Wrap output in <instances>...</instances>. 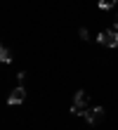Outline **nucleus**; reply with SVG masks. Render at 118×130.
Wrapping results in <instances>:
<instances>
[{"label": "nucleus", "instance_id": "f257e3e1", "mask_svg": "<svg viewBox=\"0 0 118 130\" xmlns=\"http://www.w3.org/2000/svg\"><path fill=\"white\" fill-rule=\"evenodd\" d=\"M88 102H90V97L85 95V90H78V92H76V99H73V106H71V113L83 116V113L88 111Z\"/></svg>", "mask_w": 118, "mask_h": 130}, {"label": "nucleus", "instance_id": "f03ea898", "mask_svg": "<svg viewBox=\"0 0 118 130\" xmlns=\"http://www.w3.org/2000/svg\"><path fill=\"white\" fill-rule=\"evenodd\" d=\"M97 40L102 45H106V47H118V31L116 28H109V31H102L97 36Z\"/></svg>", "mask_w": 118, "mask_h": 130}, {"label": "nucleus", "instance_id": "7ed1b4c3", "mask_svg": "<svg viewBox=\"0 0 118 130\" xmlns=\"http://www.w3.org/2000/svg\"><path fill=\"white\" fill-rule=\"evenodd\" d=\"M83 116H85V121H88L90 125H97V123H102V121H104V116H106V111H104V106H94V109H90V111H85Z\"/></svg>", "mask_w": 118, "mask_h": 130}, {"label": "nucleus", "instance_id": "20e7f679", "mask_svg": "<svg viewBox=\"0 0 118 130\" xmlns=\"http://www.w3.org/2000/svg\"><path fill=\"white\" fill-rule=\"evenodd\" d=\"M24 99H26V88H24V85H17L10 92V97H7V104H21Z\"/></svg>", "mask_w": 118, "mask_h": 130}, {"label": "nucleus", "instance_id": "39448f33", "mask_svg": "<svg viewBox=\"0 0 118 130\" xmlns=\"http://www.w3.org/2000/svg\"><path fill=\"white\" fill-rule=\"evenodd\" d=\"M0 62H5V64L12 62V52L7 50V47H0Z\"/></svg>", "mask_w": 118, "mask_h": 130}, {"label": "nucleus", "instance_id": "423d86ee", "mask_svg": "<svg viewBox=\"0 0 118 130\" xmlns=\"http://www.w3.org/2000/svg\"><path fill=\"white\" fill-rule=\"evenodd\" d=\"M99 7H102V10H113L116 0H99Z\"/></svg>", "mask_w": 118, "mask_h": 130}, {"label": "nucleus", "instance_id": "0eeeda50", "mask_svg": "<svg viewBox=\"0 0 118 130\" xmlns=\"http://www.w3.org/2000/svg\"><path fill=\"white\" fill-rule=\"evenodd\" d=\"M78 33H80V38H83V40H88V38H90V33H88V28H80V31H78Z\"/></svg>", "mask_w": 118, "mask_h": 130}, {"label": "nucleus", "instance_id": "6e6552de", "mask_svg": "<svg viewBox=\"0 0 118 130\" xmlns=\"http://www.w3.org/2000/svg\"><path fill=\"white\" fill-rule=\"evenodd\" d=\"M17 80H19V85H24V80H26V73H24V71L17 73Z\"/></svg>", "mask_w": 118, "mask_h": 130}, {"label": "nucleus", "instance_id": "1a4fd4ad", "mask_svg": "<svg viewBox=\"0 0 118 130\" xmlns=\"http://www.w3.org/2000/svg\"><path fill=\"white\" fill-rule=\"evenodd\" d=\"M113 28H116V31H118V21H116V26H113Z\"/></svg>", "mask_w": 118, "mask_h": 130}]
</instances>
